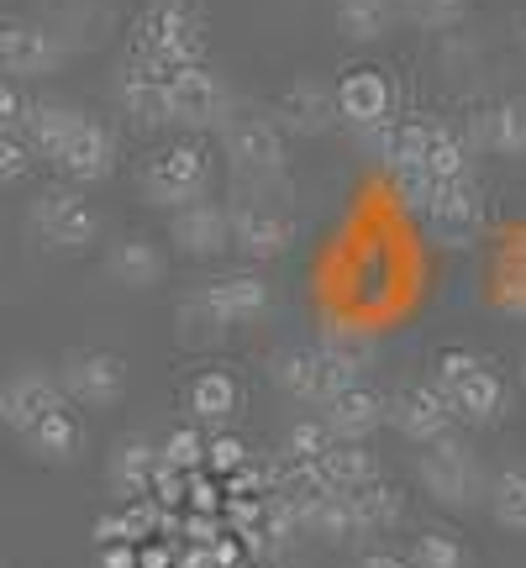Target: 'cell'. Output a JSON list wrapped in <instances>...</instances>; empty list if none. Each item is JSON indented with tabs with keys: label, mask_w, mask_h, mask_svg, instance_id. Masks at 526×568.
<instances>
[{
	"label": "cell",
	"mask_w": 526,
	"mask_h": 568,
	"mask_svg": "<svg viewBox=\"0 0 526 568\" xmlns=\"http://www.w3.org/2000/svg\"><path fill=\"white\" fill-rule=\"evenodd\" d=\"M432 385L443 389L453 422H464V426H500L506 422V410H510L506 379H500L479 353H468V347H447V353H437Z\"/></svg>",
	"instance_id": "cell-1"
},
{
	"label": "cell",
	"mask_w": 526,
	"mask_h": 568,
	"mask_svg": "<svg viewBox=\"0 0 526 568\" xmlns=\"http://www.w3.org/2000/svg\"><path fill=\"white\" fill-rule=\"evenodd\" d=\"M416 479L422 489L447 510H474L485 506V489H489V474L479 464V453L464 443V437H437L416 453Z\"/></svg>",
	"instance_id": "cell-2"
},
{
	"label": "cell",
	"mask_w": 526,
	"mask_h": 568,
	"mask_svg": "<svg viewBox=\"0 0 526 568\" xmlns=\"http://www.w3.org/2000/svg\"><path fill=\"white\" fill-rule=\"evenodd\" d=\"M353 358H347L343 347H290V353H274L269 358V379L290 395V400H301V406H326L332 395H343L347 385H358L353 379Z\"/></svg>",
	"instance_id": "cell-3"
},
{
	"label": "cell",
	"mask_w": 526,
	"mask_h": 568,
	"mask_svg": "<svg viewBox=\"0 0 526 568\" xmlns=\"http://www.w3.org/2000/svg\"><path fill=\"white\" fill-rule=\"evenodd\" d=\"M138 59H153L159 69H190L205 53V32L201 17L184 6V0H153L138 21V38H132Z\"/></svg>",
	"instance_id": "cell-4"
},
{
	"label": "cell",
	"mask_w": 526,
	"mask_h": 568,
	"mask_svg": "<svg viewBox=\"0 0 526 568\" xmlns=\"http://www.w3.org/2000/svg\"><path fill=\"white\" fill-rule=\"evenodd\" d=\"M27 222L38 232V243H48L53 253H90V247L101 243L95 205L84 201L80 190H69V184L42 190L38 201H32V211H27Z\"/></svg>",
	"instance_id": "cell-5"
},
{
	"label": "cell",
	"mask_w": 526,
	"mask_h": 568,
	"mask_svg": "<svg viewBox=\"0 0 526 568\" xmlns=\"http://www.w3.org/2000/svg\"><path fill=\"white\" fill-rule=\"evenodd\" d=\"M205 190H211V159L195 142H174V148L153 153L142 169V195H148V205H163V211L205 201Z\"/></svg>",
	"instance_id": "cell-6"
},
{
	"label": "cell",
	"mask_w": 526,
	"mask_h": 568,
	"mask_svg": "<svg viewBox=\"0 0 526 568\" xmlns=\"http://www.w3.org/2000/svg\"><path fill=\"white\" fill-rule=\"evenodd\" d=\"M226 122H232V95H226L222 74H211L205 63L169 69V126H184V132H222Z\"/></svg>",
	"instance_id": "cell-7"
},
{
	"label": "cell",
	"mask_w": 526,
	"mask_h": 568,
	"mask_svg": "<svg viewBox=\"0 0 526 568\" xmlns=\"http://www.w3.org/2000/svg\"><path fill=\"white\" fill-rule=\"evenodd\" d=\"M59 389L69 406L80 410H111L127 395V364L105 347H74L59 364Z\"/></svg>",
	"instance_id": "cell-8"
},
{
	"label": "cell",
	"mask_w": 526,
	"mask_h": 568,
	"mask_svg": "<svg viewBox=\"0 0 526 568\" xmlns=\"http://www.w3.org/2000/svg\"><path fill=\"white\" fill-rule=\"evenodd\" d=\"M222 159L232 163L237 180H280L284 163H290V148H284V132L269 116H232L222 126Z\"/></svg>",
	"instance_id": "cell-9"
},
{
	"label": "cell",
	"mask_w": 526,
	"mask_h": 568,
	"mask_svg": "<svg viewBox=\"0 0 526 568\" xmlns=\"http://www.w3.org/2000/svg\"><path fill=\"white\" fill-rule=\"evenodd\" d=\"M69 59V48L59 42V32L48 21H0V74L6 80H42Z\"/></svg>",
	"instance_id": "cell-10"
},
{
	"label": "cell",
	"mask_w": 526,
	"mask_h": 568,
	"mask_svg": "<svg viewBox=\"0 0 526 568\" xmlns=\"http://www.w3.org/2000/svg\"><path fill=\"white\" fill-rule=\"evenodd\" d=\"M426 237L437 247H474L485 232V195L474 180H447L437 190V201L426 205Z\"/></svg>",
	"instance_id": "cell-11"
},
{
	"label": "cell",
	"mask_w": 526,
	"mask_h": 568,
	"mask_svg": "<svg viewBox=\"0 0 526 568\" xmlns=\"http://www.w3.org/2000/svg\"><path fill=\"white\" fill-rule=\"evenodd\" d=\"M226 216H232V247L247 253V258H284L290 247H295V222L284 216L280 205L259 201V195H243V201L226 205Z\"/></svg>",
	"instance_id": "cell-12"
},
{
	"label": "cell",
	"mask_w": 526,
	"mask_h": 568,
	"mask_svg": "<svg viewBox=\"0 0 526 568\" xmlns=\"http://www.w3.org/2000/svg\"><path fill=\"white\" fill-rule=\"evenodd\" d=\"M290 500H295V527H301V537H316L326 548H347V542L364 537L347 489L322 485V489H311V495H290Z\"/></svg>",
	"instance_id": "cell-13"
},
{
	"label": "cell",
	"mask_w": 526,
	"mask_h": 568,
	"mask_svg": "<svg viewBox=\"0 0 526 568\" xmlns=\"http://www.w3.org/2000/svg\"><path fill=\"white\" fill-rule=\"evenodd\" d=\"M169 243L180 247L184 258H216L232 247V216L216 201H190L169 216Z\"/></svg>",
	"instance_id": "cell-14"
},
{
	"label": "cell",
	"mask_w": 526,
	"mask_h": 568,
	"mask_svg": "<svg viewBox=\"0 0 526 568\" xmlns=\"http://www.w3.org/2000/svg\"><path fill=\"white\" fill-rule=\"evenodd\" d=\"M390 426L401 432L405 443H437V437H447L453 432V410H447L443 389L437 385H405L395 400H390Z\"/></svg>",
	"instance_id": "cell-15"
},
{
	"label": "cell",
	"mask_w": 526,
	"mask_h": 568,
	"mask_svg": "<svg viewBox=\"0 0 526 568\" xmlns=\"http://www.w3.org/2000/svg\"><path fill=\"white\" fill-rule=\"evenodd\" d=\"M117 101L138 126H169V69L132 53L117 80Z\"/></svg>",
	"instance_id": "cell-16"
},
{
	"label": "cell",
	"mask_w": 526,
	"mask_h": 568,
	"mask_svg": "<svg viewBox=\"0 0 526 568\" xmlns=\"http://www.w3.org/2000/svg\"><path fill=\"white\" fill-rule=\"evenodd\" d=\"M205 305L222 316V326H259L269 311H274V290L263 284V274H222L201 290Z\"/></svg>",
	"instance_id": "cell-17"
},
{
	"label": "cell",
	"mask_w": 526,
	"mask_h": 568,
	"mask_svg": "<svg viewBox=\"0 0 526 568\" xmlns=\"http://www.w3.org/2000/svg\"><path fill=\"white\" fill-rule=\"evenodd\" d=\"M274 116H280L274 126H280V132H295V138H322V132H332V126L343 122V116H337V95H332L322 80H295L280 95Z\"/></svg>",
	"instance_id": "cell-18"
},
{
	"label": "cell",
	"mask_w": 526,
	"mask_h": 568,
	"mask_svg": "<svg viewBox=\"0 0 526 568\" xmlns=\"http://www.w3.org/2000/svg\"><path fill=\"white\" fill-rule=\"evenodd\" d=\"M53 163H59V174H69L74 184L111 180V169H117V138H111V126H101L95 116H84Z\"/></svg>",
	"instance_id": "cell-19"
},
{
	"label": "cell",
	"mask_w": 526,
	"mask_h": 568,
	"mask_svg": "<svg viewBox=\"0 0 526 568\" xmlns=\"http://www.w3.org/2000/svg\"><path fill=\"white\" fill-rule=\"evenodd\" d=\"M322 422L337 443H368V437L390 422V400L374 395L368 385H347L343 395H332L322 406Z\"/></svg>",
	"instance_id": "cell-20"
},
{
	"label": "cell",
	"mask_w": 526,
	"mask_h": 568,
	"mask_svg": "<svg viewBox=\"0 0 526 568\" xmlns=\"http://www.w3.org/2000/svg\"><path fill=\"white\" fill-rule=\"evenodd\" d=\"M468 138H474L479 153H495V159H526V95H506V101L474 111Z\"/></svg>",
	"instance_id": "cell-21"
},
{
	"label": "cell",
	"mask_w": 526,
	"mask_h": 568,
	"mask_svg": "<svg viewBox=\"0 0 526 568\" xmlns=\"http://www.w3.org/2000/svg\"><path fill=\"white\" fill-rule=\"evenodd\" d=\"M21 443H27V453H32L38 464H74L84 453V416L69 406V400H59L42 422H32L21 432Z\"/></svg>",
	"instance_id": "cell-22"
},
{
	"label": "cell",
	"mask_w": 526,
	"mask_h": 568,
	"mask_svg": "<svg viewBox=\"0 0 526 568\" xmlns=\"http://www.w3.org/2000/svg\"><path fill=\"white\" fill-rule=\"evenodd\" d=\"M63 400V389H59V374H48V368H38V364H27V368H17L11 379H6V426L11 432H27L32 422H42L48 410Z\"/></svg>",
	"instance_id": "cell-23"
},
{
	"label": "cell",
	"mask_w": 526,
	"mask_h": 568,
	"mask_svg": "<svg viewBox=\"0 0 526 568\" xmlns=\"http://www.w3.org/2000/svg\"><path fill=\"white\" fill-rule=\"evenodd\" d=\"M332 95H337V116L353 122L358 132L374 122H390V105H395V90H390V80L380 69H347Z\"/></svg>",
	"instance_id": "cell-24"
},
{
	"label": "cell",
	"mask_w": 526,
	"mask_h": 568,
	"mask_svg": "<svg viewBox=\"0 0 526 568\" xmlns=\"http://www.w3.org/2000/svg\"><path fill=\"white\" fill-rule=\"evenodd\" d=\"M243 406V385L226 374V368H205L190 379L184 389V410H190V426H226Z\"/></svg>",
	"instance_id": "cell-25"
},
{
	"label": "cell",
	"mask_w": 526,
	"mask_h": 568,
	"mask_svg": "<svg viewBox=\"0 0 526 568\" xmlns=\"http://www.w3.org/2000/svg\"><path fill=\"white\" fill-rule=\"evenodd\" d=\"M163 253L153 237H117L111 243V253H105V274L122 284V290H153V284H163Z\"/></svg>",
	"instance_id": "cell-26"
},
{
	"label": "cell",
	"mask_w": 526,
	"mask_h": 568,
	"mask_svg": "<svg viewBox=\"0 0 526 568\" xmlns=\"http://www.w3.org/2000/svg\"><path fill=\"white\" fill-rule=\"evenodd\" d=\"M159 443H148V437H122V443L111 447V458H105V479L117 495H148L153 479H159Z\"/></svg>",
	"instance_id": "cell-27"
},
{
	"label": "cell",
	"mask_w": 526,
	"mask_h": 568,
	"mask_svg": "<svg viewBox=\"0 0 526 568\" xmlns=\"http://www.w3.org/2000/svg\"><path fill=\"white\" fill-rule=\"evenodd\" d=\"M84 122V111H74V105H59V101H32V111H27V122H21V132H27V148L38 153V159H59L63 142L74 138V126Z\"/></svg>",
	"instance_id": "cell-28"
},
{
	"label": "cell",
	"mask_w": 526,
	"mask_h": 568,
	"mask_svg": "<svg viewBox=\"0 0 526 568\" xmlns=\"http://www.w3.org/2000/svg\"><path fill=\"white\" fill-rule=\"evenodd\" d=\"M489 516H495V527L500 531H516L526 537V464H506L489 474Z\"/></svg>",
	"instance_id": "cell-29"
},
{
	"label": "cell",
	"mask_w": 526,
	"mask_h": 568,
	"mask_svg": "<svg viewBox=\"0 0 526 568\" xmlns=\"http://www.w3.org/2000/svg\"><path fill=\"white\" fill-rule=\"evenodd\" d=\"M322 485L326 489H364L368 479H380V464H374V453H368V443H332L322 453Z\"/></svg>",
	"instance_id": "cell-30"
},
{
	"label": "cell",
	"mask_w": 526,
	"mask_h": 568,
	"mask_svg": "<svg viewBox=\"0 0 526 568\" xmlns=\"http://www.w3.org/2000/svg\"><path fill=\"white\" fill-rule=\"evenodd\" d=\"M353 510H358V527L364 537H385L405 521V495L385 479H368L364 489H353Z\"/></svg>",
	"instance_id": "cell-31"
},
{
	"label": "cell",
	"mask_w": 526,
	"mask_h": 568,
	"mask_svg": "<svg viewBox=\"0 0 526 568\" xmlns=\"http://www.w3.org/2000/svg\"><path fill=\"white\" fill-rule=\"evenodd\" d=\"M332 17L347 42H380L395 27V0H332Z\"/></svg>",
	"instance_id": "cell-32"
},
{
	"label": "cell",
	"mask_w": 526,
	"mask_h": 568,
	"mask_svg": "<svg viewBox=\"0 0 526 568\" xmlns=\"http://www.w3.org/2000/svg\"><path fill=\"white\" fill-rule=\"evenodd\" d=\"M174 337H180L184 347H216L226 337L222 316L205 305L201 290H195V295H184V301L174 305Z\"/></svg>",
	"instance_id": "cell-33"
},
{
	"label": "cell",
	"mask_w": 526,
	"mask_h": 568,
	"mask_svg": "<svg viewBox=\"0 0 526 568\" xmlns=\"http://www.w3.org/2000/svg\"><path fill=\"white\" fill-rule=\"evenodd\" d=\"M395 17L416 32H453L468 17V0H395Z\"/></svg>",
	"instance_id": "cell-34"
},
{
	"label": "cell",
	"mask_w": 526,
	"mask_h": 568,
	"mask_svg": "<svg viewBox=\"0 0 526 568\" xmlns=\"http://www.w3.org/2000/svg\"><path fill=\"white\" fill-rule=\"evenodd\" d=\"M411 568H468V548L453 537V531H422L411 542Z\"/></svg>",
	"instance_id": "cell-35"
},
{
	"label": "cell",
	"mask_w": 526,
	"mask_h": 568,
	"mask_svg": "<svg viewBox=\"0 0 526 568\" xmlns=\"http://www.w3.org/2000/svg\"><path fill=\"white\" fill-rule=\"evenodd\" d=\"M426 169H432V174H437V180H468V142L464 138H453V132H447V126H437V132H432V148H426Z\"/></svg>",
	"instance_id": "cell-36"
},
{
	"label": "cell",
	"mask_w": 526,
	"mask_h": 568,
	"mask_svg": "<svg viewBox=\"0 0 526 568\" xmlns=\"http://www.w3.org/2000/svg\"><path fill=\"white\" fill-rule=\"evenodd\" d=\"M443 180L426 169V163H411V169H395V201L411 211V216H426V205L437 201Z\"/></svg>",
	"instance_id": "cell-37"
},
{
	"label": "cell",
	"mask_w": 526,
	"mask_h": 568,
	"mask_svg": "<svg viewBox=\"0 0 526 568\" xmlns=\"http://www.w3.org/2000/svg\"><path fill=\"white\" fill-rule=\"evenodd\" d=\"M159 458H163V468H174V474H195V468H205V437L195 426H174L159 443Z\"/></svg>",
	"instance_id": "cell-38"
},
{
	"label": "cell",
	"mask_w": 526,
	"mask_h": 568,
	"mask_svg": "<svg viewBox=\"0 0 526 568\" xmlns=\"http://www.w3.org/2000/svg\"><path fill=\"white\" fill-rule=\"evenodd\" d=\"M332 443H337V437L326 432L322 416H316V422H295L284 432V458H290V464H322V453Z\"/></svg>",
	"instance_id": "cell-39"
},
{
	"label": "cell",
	"mask_w": 526,
	"mask_h": 568,
	"mask_svg": "<svg viewBox=\"0 0 526 568\" xmlns=\"http://www.w3.org/2000/svg\"><path fill=\"white\" fill-rule=\"evenodd\" d=\"M205 468H216V474H243L247 468V447L237 443V437H211L205 443Z\"/></svg>",
	"instance_id": "cell-40"
},
{
	"label": "cell",
	"mask_w": 526,
	"mask_h": 568,
	"mask_svg": "<svg viewBox=\"0 0 526 568\" xmlns=\"http://www.w3.org/2000/svg\"><path fill=\"white\" fill-rule=\"evenodd\" d=\"M27 169H32V148L21 138H11V132H0V190L17 184Z\"/></svg>",
	"instance_id": "cell-41"
},
{
	"label": "cell",
	"mask_w": 526,
	"mask_h": 568,
	"mask_svg": "<svg viewBox=\"0 0 526 568\" xmlns=\"http://www.w3.org/2000/svg\"><path fill=\"white\" fill-rule=\"evenodd\" d=\"M27 111H32V101L21 95V84L0 74V132H11V138H17L21 122H27Z\"/></svg>",
	"instance_id": "cell-42"
},
{
	"label": "cell",
	"mask_w": 526,
	"mask_h": 568,
	"mask_svg": "<svg viewBox=\"0 0 526 568\" xmlns=\"http://www.w3.org/2000/svg\"><path fill=\"white\" fill-rule=\"evenodd\" d=\"M495 295H500V305H506V311L526 316V264H506V268H500V284H495Z\"/></svg>",
	"instance_id": "cell-43"
},
{
	"label": "cell",
	"mask_w": 526,
	"mask_h": 568,
	"mask_svg": "<svg viewBox=\"0 0 526 568\" xmlns=\"http://www.w3.org/2000/svg\"><path fill=\"white\" fill-rule=\"evenodd\" d=\"M101 568H138L132 542H101Z\"/></svg>",
	"instance_id": "cell-44"
},
{
	"label": "cell",
	"mask_w": 526,
	"mask_h": 568,
	"mask_svg": "<svg viewBox=\"0 0 526 568\" xmlns=\"http://www.w3.org/2000/svg\"><path fill=\"white\" fill-rule=\"evenodd\" d=\"M358 568H411V558H401V552H368Z\"/></svg>",
	"instance_id": "cell-45"
},
{
	"label": "cell",
	"mask_w": 526,
	"mask_h": 568,
	"mask_svg": "<svg viewBox=\"0 0 526 568\" xmlns=\"http://www.w3.org/2000/svg\"><path fill=\"white\" fill-rule=\"evenodd\" d=\"M0 426H6V379H0Z\"/></svg>",
	"instance_id": "cell-46"
},
{
	"label": "cell",
	"mask_w": 526,
	"mask_h": 568,
	"mask_svg": "<svg viewBox=\"0 0 526 568\" xmlns=\"http://www.w3.org/2000/svg\"><path fill=\"white\" fill-rule=\"evenodd\" d=\"M522 53H526V27H522Z\"/></svg>",
	"instance_id": "cell-47"
},
{
	"label": "cell",
	"mask_w": 526,
	"mask_h": 568,
	"mask_svg": "<svg viewBox=\"0 0 526 568\" xmlns=\"http://www.w3.org/2000/svg\"><path fill=\"white\" fill-rule=\"evenodd\" d=\"M253 568H269V564H253Z\"/></svg>",
	"instance_id": "cell-48"
},
{
	"label": "cell",
	"mask_w": 526,
	"mask_h": 568,
	"mask_svg": "<svg viewBox=\"0 0 526 568\" xmlns=\"http://www.w3.org/2000/svg\"><path fill=\"white\" fill-rule=\"evenodd\" d=\"M522 379H526V364H522Z\"/></svg>",
	"instance_id": "cell-49"
},
{
	"label": "cell",
	"mask_w": 526,
	"mask_h": 568,
	"mask_svg": "<svg viewBox=\"0 0 526 568\" xmlns=\"http://www.w3.org/2000/svg\"><path fill=\"white\" fill-rule=\"evenodd\" d=\"M0 568H6V564H0Z\"/></svg>",
	"instance_id": "cell-50"
}]
</instances>
